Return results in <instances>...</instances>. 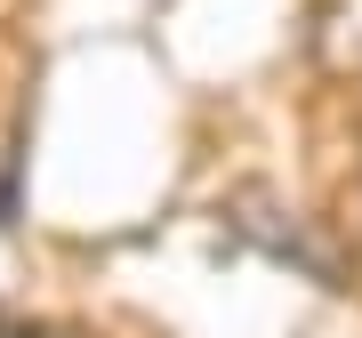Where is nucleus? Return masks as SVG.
<instances>
[{
    "mask_svg": "<svg viewBox=\"0 0 362 338\" xmlns=\"http://www.w3.org/2000/svg\"><path fill=\"white\" fill-rule=\"evenodd\" d=\"M306 49L322 73H362V0H314L306 8Z\"/></svg>",
    "mask_w": 362,
    "mask_h": 338,
    "instance_id": "obj_1",
    "label": "nucleus"
}]
</instances>
